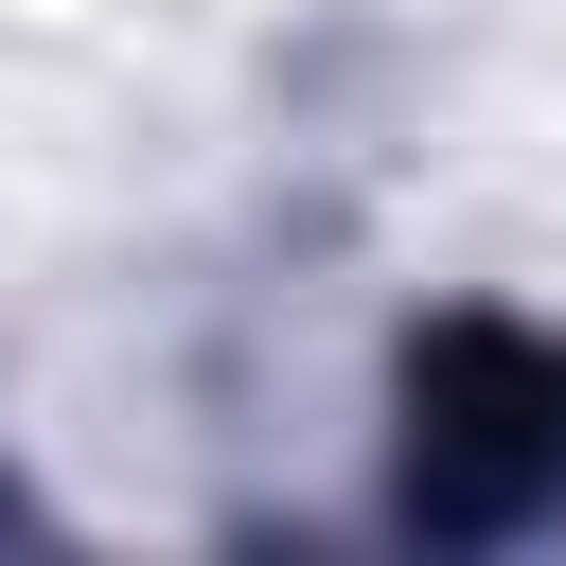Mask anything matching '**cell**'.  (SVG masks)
<instances>
[{
    "mask_svg": "<svg viewBox=\"0 0 566 566\" xmlns=\"http://www.w3.org/2000/svg\"><path fill=\"white\" fill-rule=\"evenodd\" d=\"M566 513V336L442 318L407 354V531H548Z\"/></svg>",
    "mask_w": 566,
    "mask_h": 566,
    "instance_id": "6da1fadb",
    "label": "cell"
}]
</instances>
